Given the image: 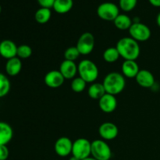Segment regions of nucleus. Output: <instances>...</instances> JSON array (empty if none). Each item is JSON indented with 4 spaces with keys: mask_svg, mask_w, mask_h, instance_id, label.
Here are the masks:
<instances>
[{
    "mask_svg": "<svg viewBox=\"0 0 160 160\" xmlns=\"http://www.w3.org/2000/svg\"><path fill=\"white\" fill-rule=\"evenodd\" d=\"M120 57L124 60H136L141 53V48L138 42L131 37L120 38L116 45Z\"/></svg>",
    "mask_w": 160,
    "mask_h": 160,
    "instance_id": "obj_1",
    "label": "nucleus"
},
{
    "mask_svg": "<svg viewBox=\"0 0 160 160\" xmlns=\"http://www.w3.org/2000/svg\"><path fill=\"white\" fill-rule=\"evenodd\" d=\"M102 84L106 93L116 96L124 90L126 87V79L122 73L111 72L105 77Z\"/></svg>",
    "mask_w": 160,
    "mask_h": 160,
    "instance_id": "obj_2",
    "label": "nucleus"
},
{
    "mask_svg": "<svg viewBox=\"0 0 160 160\" xmlns=\"http://www.w3.org/2000/svg\"><path fill=\"white\" fill-rule=\"evenodd\" d=\"M78 74L86 83L95 82L98 78L99 70L96 64L91 59H83L78 65Z\"/></svg>",
    "mask_w": 160,
    "mask_h": 160,
    "instance_id": "obj_3",
    "label": "nucleus"
},
{
    "mask_svg": "<svg viewBox=\"0 0 160 160\" xmlns=\"http://www.w3.org/2000/svg\"><path fill=\"white\" fill-rule=\"evenodd\" d=\"M91 156L97 160H109L112 157V150L106 141L97 139L92 142Z\"/></svg>",
    "mask_w": 160,
    "mask_h": 160,
    "instance_id": "obj_4",
    "label": "nucleus"
},
{
    "mask_svg": "<svg viewBox=\"0 0 160 160\" xmlns=\"http://www.w3.org/2000/svg\"><path fill=\"white\" fill-rule=\"evenodd\" d=\"M97 15L100 19L106 21H113L120 14V8L117 4L111 2H102L97 8Z\"/></svg>",
    "mask_w": 160,
    "mask_h": 160,
    "instance_id": "obj_5",
    "label": "nucleus"
},
{
    "mask_svg": "<svg viewBox=\"0 0 160 160\" xmlns=\"http://www.w3.org/2000/svg\"><path fill=\"white\" fill-rule=\"evenodd\" d=\"M92 142L87 138H80L73 142L72 148V156L82 160L91 156Z\"/></svg>",
    "mask_w": 160,
    "mask_h": 160,
    "instance_id": "obj_6",
    "label": "nucleus"
},
{
    "mask_svg": "<svg viewBox=\"0 0 160 160\" xmlns=\"http://www.w3.org/2000/svg\"><path fill=\"white\" fill-rule=\"evenodd\" d=\"M130 37L132 38L138 42H146L151 38L152 31L150 28L142 22L133 23L128 30Z\"/></svg>",
    "mask_w": 160,
    "mask_h": 160,
    "instance_id": "obj_7",
    "label": "nucleus"
},
{
    "mask_svg": "<svg viewBox=\"0 0 160 160\" xmlns=\"http://www.w3.org/2000/svg\"><path fill=\"white\" fill-rule=\"evenodd\" d=\"M95 37L91 32H84L78 38L76 47L80 54L87 56L92 52L95 48Z\"/></svg>",
    "mask_w": 160,
    "mask_h": 160,
    "instance_id": "obj_8",
    "label": "nucleus"
},
{
    "mask_svg": "<svg viewBox=\"0 0 160 160\" xmlns=\"http://www.w3.org/2000/svg\"><path fill=\"white\" fill-rule=\"evenodd\" d=\"M98 134L102 140H114L119 134L118 127L112 122H105L98 128Z\"/></svg>",
    "mask_w": 160,
    "mask_h": 160,
    "instance_id": "obj_9",
    "label": "nucleus"
},
{
    "mask_svg": "<svg viewBox=\"0 0 160 160\" xmlns=\"http://www.w3.org/2000/svg\"><path fill=\"white\" fill-rule=\"evenodd\" d=\"M73 142L69 138L60 137L56 140L54 145V150L60 157H67L72 153Z\"/></svg>",
    "mask_w": 160,
    "mask_h": 160,
    "instance_id": "obj_10",
    "label": "nucleus"
},
{
    "mask_svg": "<svg viewBox=\"0 0 160 160\" xmlns=\"http://www.w3.org/2000/svg\"><path fill=\"white\" fill-rule=\"evenodd\" d=\"M65 78L59 70H50L45 74L44 81L46 86L50 88H58L61 87L65 82Z\"/></svg>",
    "mask_w": 160,
    "mask_h": 160,
    "instance_id": "obj_11",
    "label": "nucleus"
},
{
    "mask_svg": "<svg viewBox=\"0 0 160 160\" xmlns=\"http://www.w3.org/2000/svg\"><path fill=\"white\" fill-rule=\"evenodd\" d=\"M98 106L105 113H112L117 107V100L115 95L106 93L99 100Z\"/></svg>",
    "mask_w": 160,
    "mask_h": 160,
    "instance_id": "obj_12",
    "label": "nucleus"
},
{
    "mask_svg": "<svg viewBox=\"0 0 160 160\" xmlns=\"http://www.w3.org/2000/svg\"><path fill=\"white\" fill-rule=\"evenodd\" d=\"M17 45L12 41L6 39L0 42V56L6 59L17 57Z\"/></svg>",
    "mask_w": 160,
    "mask_h": 160,
    "instance_id": "obj_13",
    "label": "nucleus"
},
{
    "mask_svg": "<svg viewBox=\"0 0 160 160\" xmlns=\"http://www.w3.org/2000/svg\"><path fill=\"white\" fill-rule=\"evenodd\" d=\"M135 80L137 84L144 88H151L156 84L154 75L148 70H140Z\"/></svg>",
    "mask_w": 160,
    "mask_h": 160,
    "instance_id": "obj_14",
    "label": "nucleus"
},
{
    "mask_svg": "<svg viewBox=\"0 0 160 160\" xmlns=\"http://www.w3.org/2000/svg\"><path fill=\"white\" fill-rule=\"evenodd\" d=\"M59 70L65 79L73 80L75 78L77 73H78V65L75 63V62L66 59H64L60 63Z\"/></svg>",
    "mask_w": 160,
    "mask_h": 160,
    "instance_id": "obj_15",
    "label": "nucleus"
},
{
    "mask_svg": "<svg viewBox=\"0 0 160 160\" xmlns=\"http://www.w3.org/2000/svg\"><path fill=\"white\" fill-rule=\"evenodd\" d=\"M122 74L128 78H135L140 68L136 60H124L121 65Z\"/></svg>",
    "mask_w": 160,
    "mask_h": 160,
    "instance_id": "obj_16",
    "label": "nucleus"
},
{
    "mask_svg": "<svg viewBox=\"0 0 160 160\" xmlns=\"http://www.w3.org/2000/svg\"><path fill=\"white\" fill-rule=\"evenodd\" d=\"M6 74L10 77H15L20 73L22 70V62L20 58L14 57L8 59L5 66Z\"/></svg>",
    "mask_w": 160,
    "mask_h": 160,
    "instance_id": "obj_17",
    "label": "nucleus"
},
{
    "mask_svg": "<svg viewBox=\"0 0 160 160\" xmlns=\"http://www.w3.org/2000/svg\"><path fill=\"white\" fill-rule=\"evenodd\" d=\"M13 137V131L9 123L0 121V145H7Z\"/></svg>",
    "mask_w": 160,
    "mask_h": 160,
    "instance_id": "obj_18",
    "label": "nucleus"
},
{
    "mask_svg": "<svg viewBox=\"0 0 160 160\" xmlns=\"http://www.w3.org/2000/svg\"><path fill=\"white\" fill-rule=\"evenodd\" d=\"M106 93V90H105L102 83H92L88 89V96L92 99L99 100Z\"/></svg>",
    "mask_w": 160,
    "mask_h": 160,
    "instance_id": "obj_19",
    "label": "nucleus"
},
{
    "mask_svg": "<svg viewBox=\"0 0 160 160\" xmlns=\"http://www.w3.org/2000/svg\"><path fill=\"white\" fill-rule=\"evenodd\" d=\"M113 23L117 29L120 31H126L130 29L133 23V20L127 14L120 13L113 20Z\"/></svg>",
    "mask_w": 160,
    "mask_h": 160,
    "instance_id": "obj_20",
    "label": "nucleus"
},
{
    "mask_svg": "<svg viewBox=\"0 0 160 160\" xmlns=\"http://www.w3.org/2000/svg\"><path fill=\"white\" fill-rule=\"evenodd\" d=\"M73 6V0H56L52 9L57 13L65 14L71 10Z\"/></svg>",
    "mask_w": 160,
    "mask_h": 160,
    "instance_id": "obj_21",
    "label": "nucleus"
},
{
    "mask_svg": "<svg viewBox=\"0 0 160 160\" xmlns=\"http://www.w3.org/2000/svg\"><path fill=\"white\" fill-rule=\"evenodd\" d=\"M51 17L52 11L51 9H48V8L41 7L34 13V20L40 24H45L48 23L51 19Z\"/></svg>",
    "mask_w": 160,
    "mask_h": 160,
    "instance_id": "obj_22",
    "label": "nucleus"
},
{
    "mask_svg": "<svg viewBox=\"0 0 160 160\" xmlns=\"http://www.w3.org/2000/svg\"><path fill=\"white\" fill-rule=\"evenodd\" d=\"M102 57L103 59L108 63H114L118 60L120 56L116 47H109L105 50Z\"/></svg>",
    "mask_w": 160,
    "mask_h": 160,
    "instance_id": "obj_23",
    "label": "nucleus"
},
{
    "mask_svg": "<svg viewBox=\"0 0 160 160\" xmlns=\"http://www.w3.org/2000/svg\"><path fill=\"white\" fill-rule=\"evenodd\" d=\"M10 81L7 76L0 73V98L6 96L10 91Z\"/></svg>",
    "mask_w": 160,
    "mask_h": 160,
    "instance_id": "obj_24",
    "label": "nucleus"
},
{
    "mask_svg": "<svg viewBox=\"0 0 160 160\" xmlns=\"http://www.w3.org/2000/svg\"><path fill=\"white\" fill-rule=\"evenodd\" d=\"M86 85H87V83L82 78L78 77V78H75L72 80L70 88H71L72 91H73L74 92L81 93L85 90Z\"/></svg>",
    "mask_w": 160,
    "mask_h": 160,
    "instance_id": "obj_25",
    "label": "nucleus"
},
{
    "mask_svg": "<svg viewBox=\"0 0 160 160\" xmlns=\"http://www.w3.org/2000/svg\"><path fill=\"white\" fill-rule=\"evenodd\" d=\"M32 55V48L28 45H20L17 48V56L21 59H28Z\"/></svg>",
    "mask_w": 160,
    "mask_h": 160,
    "instance_id": "obj_26",
    "label": "nucleus"
},
{
    "mask_svg": "<svg viewBox=\"0 0 160 160\" xmlns=\"http://www.w3.org/2000/svg\"><path fill=\"white\" fill-rule=\"evenodd\" d=\"M80 56H81V54H80L79 51H78L76 46L69 47L64 52V59L66 60H70L75 62V60L78 59Z\"/></svg>",
    "mask_w": 160,
    "mask_h": 160,
    "instance_id": "obj_27",
    "label": "nucleus"
},
{
    "mask_svg": "<svg viewBox=\"0 0 160 160\" xmlns=\"http://www.w3.org/2000/svg\"><path fill=\"white\" fill-rule=\"evenodd\" d=\"M138 0H120L119 6L124 12H130L136 7Z\"/></svg>",
    "mask_w": 160,
    "mask_h": 160,
    "instance_id": "obj_28",
    "label": "nucleus"
},
{
    "mask_svg": "<svg viewBox=\"0 0 160 160\" xmlns=\"http://www.w3.org/2000/svg\"><path fill=\"white\" fill-rule=\"evenodd\" d=\"M9 156V151L7 145H0V160H6Z\"/></svg>",
    "mask_w": 160,
    "mask_h": 160,
    "instance_id": "obj_29",
    "label": "nucleus"
},
{
    "mask_svg": "<svg viewBox=\"0 0 160 160\" xmlns=\"http://www.w3.org/2000/svg\"><path fill=\"white\" fill-rule=\"evenodd\" d=\"M37 1L41 6V7L51 9V8L53 7V5H54L56 0H37Z\"/></svg>",
    "mask_w": 160,
    "mask_h": 160,
    "instance_id": "obj_30",
    "label": "nucleus"
},
{
    "mask_svg": "<svg viewBox=\"0 0 160 160\" xmlns=\"http://www.w3.org/2000/svg\"><path fill=\"white\" fill-rule=\"evenodd\" d=\"M148 2L155 7H160V0H148Z\"/></svg>",
    "mask_w": 160,
    "mask_h": 160,
    "instance_id": "obj_31",
    "label": "nucleus"
},
{
    "mask_svg": "<svg viewBox=\"0 0 160 160\" xmlns=\"http://www.w3.org/2000/svg\"><path fill=\"white\" fill-rule=\"evenodd\" d=\"M156 23H157V25L160 28V12L157 15V17H156Z\"/></svg>",
    "mask_w": 160,
    "mask_h": 160,
    "instance_id": "obj_32",
    "label": "nucleus"
},
{
    "mask_svg": "<svg viewBox=\"0 0 160 160\" xmlns=\"http://www.w3.org/2000/svg\"><path fill=\"white\" fill-rule=\"evenodd\" d=\"M82 160H97V159H95V158H93V157H92V156H89V157L86 158V159H82Z\"/></svg>",
    "mask_w": 160,
    "mask_h": 160,
    "instance_id": "obj_33",
    "label": "nucleus"
},
{
    "mask_svg": "<svg viewBox=\"0 0 160 160\" xmlns=\"http://www.w3.org/2000/svg\"><path fill=\"white\" fill-rule=\"evenodd\" d=\"M69 160H81V159H78V158L75 157V156H71V157H70V159H69Z\"/></svg>",
    "mask_w": 160,
    "mask_h": 160,
    "instance_id": "obj_34",
    "label": "nucleus"
},
{
    "mask_svg": "<svg viewBox=\"0 0 160 160\" xmlns=\"http://www.w3.org/2000/svg\"><path fill=\"white\" fill-rule=\"evenodd\" d=\"M1 12H2V6L1 5H0V14H1Z\"/></svg>",
    "mask_w": 160,
    "mask_h": 160,
    "instance_id": "obj_35",
    "label": "nucleus"
}]
</instances>
